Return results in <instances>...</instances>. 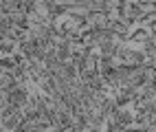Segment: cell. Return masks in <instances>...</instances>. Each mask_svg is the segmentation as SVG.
<instances>
[{
  "instance_id": "obj_1",
  "label": "cell",
  "mask_w": 156,
  "mask_h": 132,
  "mask_svg": "<svg viewBox=\"0 0 156 132\" xmlns=\"http://www.w3.org/2000/svg\"><path fill=\"white\" fill-rule=\"evenodd\" d=\"M0 132H5V130H0Z\"/></svg>"
}]
</instances>
